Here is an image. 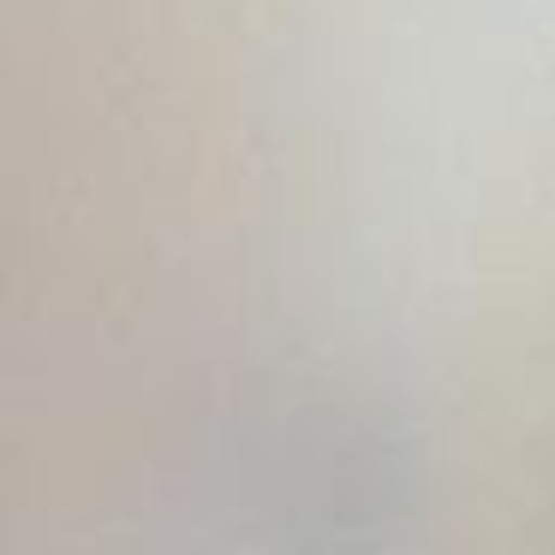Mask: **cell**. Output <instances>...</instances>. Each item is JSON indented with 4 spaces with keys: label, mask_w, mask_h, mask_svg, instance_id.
Here are the masks:
<instances>
[{
    "label": "cell",
    "mask_w": 555,
    "mask_h": 555,
    "mask_svg": "<svg viewBox=\"0 0 555 555\" xmlns=\"http://www.w3.org/2000/svg\"><path fill=\"white\" fill-rule=\"evenodd\" d=\"M412 454L383 412L328 388L240 406L173 495L168 555H400Z\"/></svg>",
    "instance_id": "1"
}]
</instances>
